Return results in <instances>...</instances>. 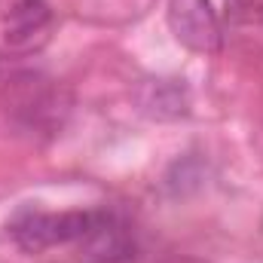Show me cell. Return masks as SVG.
I'll return each mask as SVG.
<instances>
[{
  "label": "cell",
  "mask_w": 263,
  "mask_h": 263,
  "mask_svg": "<svg viewBox=\"0 0 263 263\" xmlns=\"http://www.w3.org/2000/svg\"><path fill=\"white\" fill-rule=\"evenodd\" d=\"M98 211L101 208H73V211L22 208L12 214L6 230L25 254H40L55 245H77L98 220Z\"/></svg>",
  "instance_id": "6da1fadb"
},
{
  "label": "cell",
  "mask_w": 263,
  "mask_h": 263,
  "mask_svg": "<svg viewBox=\"0 0 263 263\" xmlns=\"http://www.w3.org/2000/svg\"><path fill=\"white\" fill-rule=\"evenodd\" d=\"M168 28L175 40L193 52H217L223 46L220 15L211 0H168Z\"/></svg>",
  "instance_id": "7a4b0ae2"
},
{
  "label": "cell",
  "mask_w": 263,
  "mask_h": 263,
  "mask_svg": "<svg viewBox=\"0 0 263 263\" xmlns=\"http://www.w3.org/2000/svg\"><path fill=\"white\" fill-rule=\"evenodd\" d=\"M77 248H80L83 263H132L138 251L129 223L117 211H107V208L98 211V220L77 242Z\"/></svg>",
  "instance_id": "3957f363"
},
{
  "label": "cell",
  "mask_w": 263,
  "mask_h": 263,
  "mask_svg": "<svg viewBox=\"0 0 263 263\" xmlns=\"http://www.w3.org/2000/svg\"><path fill=\"white\" fill-rule=\"evenodd\" d=\"M52 6L46 0H12L3 15V43L9 49H34L49 37Z\"/></svg>",
  "instance_id": "277c9868"
},
{
  "label": "cell",
  "mask_w": 263,
  "mask_h": 263,
  "mask_svg": "<svg viewBox=\"0 0 263 263\" xmlns=\"http://www.w3.org/2000/svg\"><path fill=\"white\" fill-rule=\"evenodd\" d=\"M135 98L138 107L153 120H178L190 110V92L184 80H144Z\"/></svg>",
  "instance_id": "5b68a950"
}]
</instances>
